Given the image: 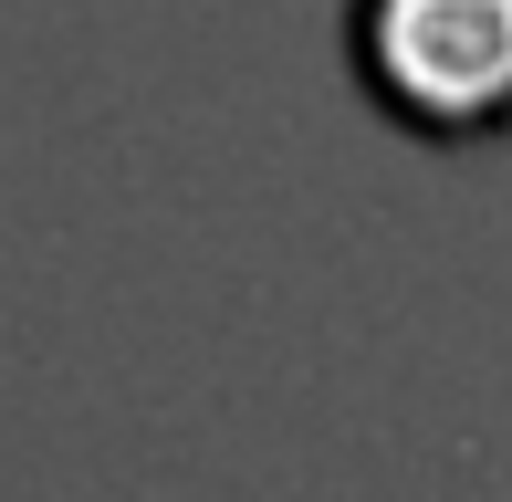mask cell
Returning a JSON list of instances; mask_svg holds the SVG:
<instances>
[{
	"mask_svg": "<svg viewBox=\"0 0 512 502\" xmlns=\"http://www.w3.org/2000/svg\"><path fill=\"white\" fill-rule=\"evenodd\" d=\"M345 63L408 136L471 147L512 126V0H356Z\"/></svg>",
	"mask_w": 512,
	"mask_h": 502,
	"instance_id": "obj_1",
	"label": "cell"
}]
</instances>
